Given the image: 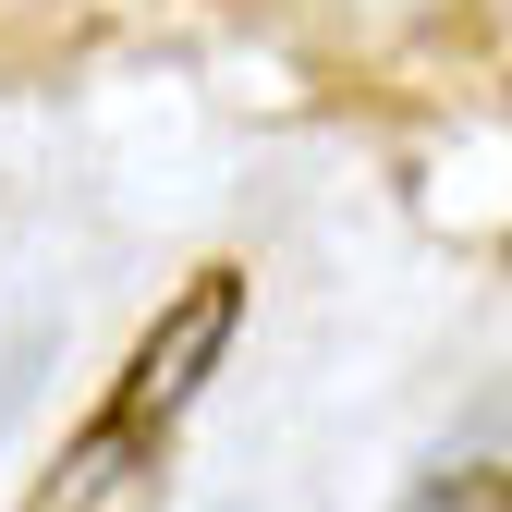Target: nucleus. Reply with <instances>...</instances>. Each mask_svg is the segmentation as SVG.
I'll use <instances>...</instances> for the list:
<instances>
[{"label":"nucleus","instance_id":"f03ea898","mask_svg":"<svg viewBox=\"0 0 512 512\" xmlns=\"http://www.w3.org/2000/svg\"><path fill=\"white\" fill-rule=\"evenodd\" d=\"M391 512H512V464H439V476H415Z\"/></svg>","mask_w":512,"mask_h":512},{"label":"nucleus","instance_id":"f257e3e1","mask_svg":"<svg viewBox=\"0 0 512 512\" xmlns=\"http://www.w3.org/2000/svg\"><path fill=\"white\" fill-rule=\"evenodd\" d=\"M232 330H244V269H196V281H183V293L147 317V330H135L122 378L98 391V415L61 439V464L37 476V500H25V512H135V500H147V476L171 464L183 415H196V391L220 378Z\"/></svg>","mask_w":512,"mask_h":512}]
</instances>
